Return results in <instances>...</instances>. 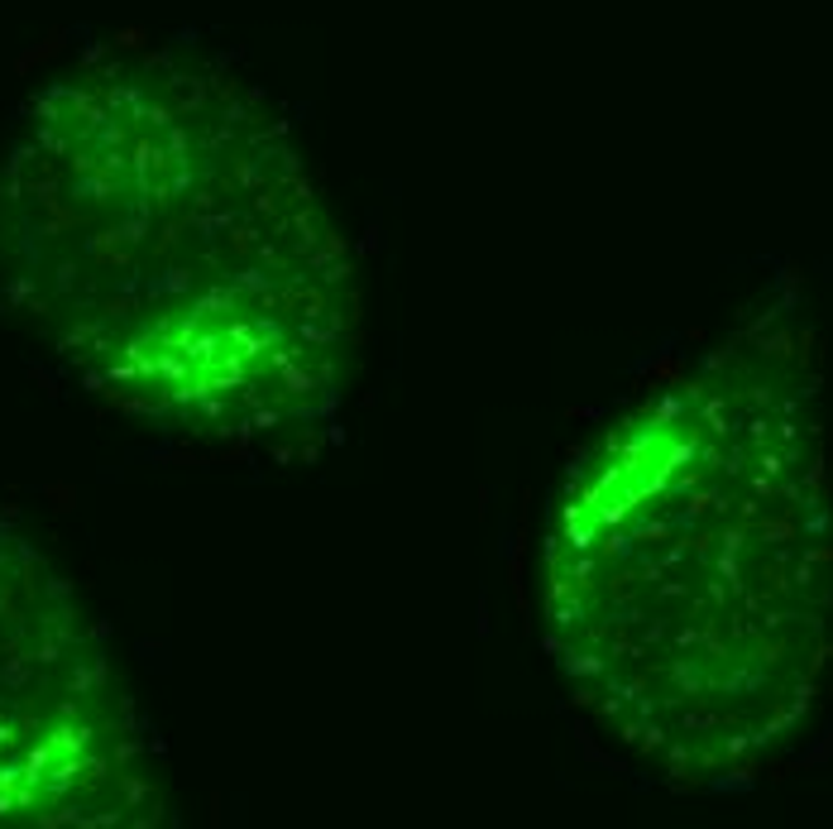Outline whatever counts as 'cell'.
<instances>
[{"instance_id": "obj_1", "label": "cell", "mask_w": 833, "mask_h": 829, "mask_svg": "<svg viewBox=\"0 0 833 829\" xmlns=\"http://www.w3.org/2000/svg\"><path fill=\"white\" fill-rule=\"evenodd\" d=\"M0 307L115 413L211 447L321 437L359 279L283 115L221 68H77L0 159Z\"/></svg>"}, {"instance_id": "obj_2", "label": "cell", "mask_w": 833, "mask_h": 829, "mask_svg": "<svg viewBox=\"0 0 833 829\" xmlns=\"http://www.w3.org/2000/svg\"><path fill=\"white\" fill-rule=\"evenodd\" d=\"M541 633L571 700L675 787L762 772L833 667L814 341L771 312L647 383L555 485Z\"/></svg>"}, {"instance_id": "obj_3", "label": "cell", "mask_w": 833, "mask_h": 829, "mask_svg": "<svg viewBox=\"0 0 833 829\" xmlns=\"http://www.w3.org/2000/svg\"><path fill=\"white\" fill-rule=\"evenodd\" d=\"M163 820L159 753L101 623L0 513V829Z\"/></svg>"}]
</instances>
